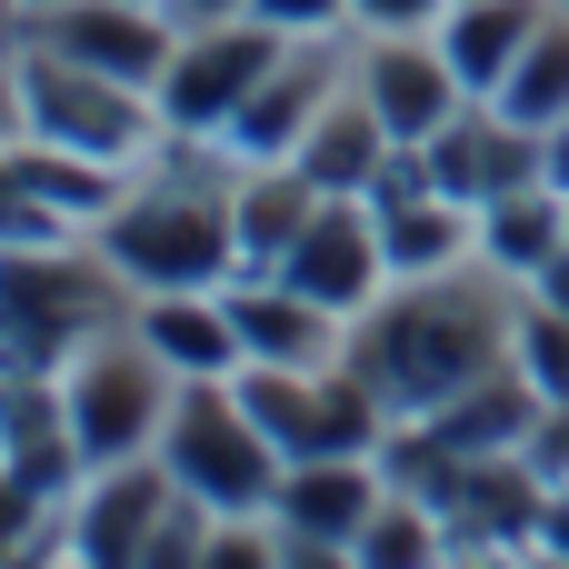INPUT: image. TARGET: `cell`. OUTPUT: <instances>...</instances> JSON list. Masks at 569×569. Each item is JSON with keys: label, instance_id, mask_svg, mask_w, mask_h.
Segmentation results:
<instances>
[{"label": "cell", "instance_id": "83f0119b", "mask_svg": "<svg viewBox=\"0 0 569 569\" xmlns=\"http://www.w3.org/2000/svg\"><path fill=\"white\" fill-rule=\"evenodd\" d=\"M520 290H530V300H550V310H569V240L540 260V270H530V280H520Z\"/></svg>", "mask_w": 569, "mask_h": 569}, {"label": "cell", "instance_id": "52a82bcc", "mask_svg": "<svg viewBox=\"0 0 569 569\" xmlns=\"http://www.w3.org/2000/svg\"><path fill=\"white\" fill-rule=\"evenodd\" d=\"M290 40H300V30H280V20H260V10L180 30V50H170V70H160V120H170V140H220V130L250 110V90L280 70Z\"/></svg>", "mask_w": 569, "mask_h": 569}, {"label": "cell", "instance_id": "3957f363", "mask_svg": "<svg viewBox=\"0 0 569 569\" xmlns=\"http://www.w3.org/2000/svg\"><path fill=\"white\" fill-rule=\"evenodd\" d=\"M110 320H130V280L100 260V240L0 250V370H60Z\"/></svg>", "mask_w": 569, "mask_h": 569}, {"label": "cell", "instance_id": "d6986e66", "mask_svg": "<svg viewBox=\"0 0 569 569\" xmlns=\"http://www.w3.org/2000/svg\"><path fill=\"white\" fill-rule=\"evenodd\" d=\"M320 200H330V190H310L290 160H240V190H230V210H240V270H270V260L310 230Z\"/></svg>", "mask_w": 569, "mask_h": 569}, {"label": "cell", "instance_id": "d4e9b609", "mask_svg": "<svg viewBox=\"0 0 569 569\" xmlns=\"http://www.w3.org/2000/svg\"><path fill=\"white\" fill-rule=\"evenodd\" d=\"M20 50H30V40H0V150L30 140V80H20Z\"/></svg>", "mask_w": 569, "mask_h": 569}, {"label": "cell", "instance_id": "484cf974", "mask_svg": "<svg viewBox=\"0 0 569 569\" xmlns=\"http://www.w3.org/2000/svg\"><path fill=\"white\" fill-rule=\"evenodd\" d=\"M450 0H350V30H430Z\"/></svg>", "mask_w": 569, "mask_h": 569}, {"label": "cell", "instance_id": "9c48e42d", "mask_svg": "<svg viewBox=\"0 0 569 569\" xmlns=\"http://www.w3.org/2000/svg\"><path fill=\"white\" fill-rule=\"evenodd\" d=\"M420 150H430V180H440L450 200H470V210H490V200L550 180V130H530V120L500 110V100H460Z\"/></svg>", "mask_w": 569, "mask_h": 569}, {"label": "cell", "instance_id": "cb8c5ba5", "mask_svg": "<svg viewBox=\"0 0 569 569\" xmlns=\"http://www.w3.org/2000/svg\"><path fill=\"white\" fill-rule=\"evenodd\" d=\"M50 510H60V500H50V490H30V480H20V470L0 460V569H20L30 550H40Z\"/></svg>", "mask_w": 569, "mask_h": 569}, {"label": "cell", "instance_id": "e0dca14e", "mask_svg": "<svg viewBox=\"0 0 569 569\" xmlns=\"http://www.w3.org/2000/svg\"><path fill=\"white\" fill-rule=\"evenodd\" d=\"M540 20H550V0H450L430 30H440L460 90H470V100H500V80L520 70V50H530Z\"/></svg>", "mask_w": 569, "mask_h": 569}, {"label": "cell", "instance_id": "f546056e", "mask_svg": "<svg viewBox=\"0 0 569 569\" xmlns=\"http://www.w3.org/2000/svg\"><path fill=\"white\" fill-rule=\"evenodd\" d=\"M550 190H569V120L550 130Z\"/></svg>", "mask_w": 569, "mask_h": 569}, {"label": "cell", "instance_id": "836d02e7", "mask_svg": "<svg viewBox=\"0 0 569 569\" xmlns=\"http://www.w3.org/2000/svg\"><path fill=\"white\" fill-rule=\"evenodd\" d=\"M560 10H569V0H560Z\"/></svg>", "mask_w": 569, "mask_h": 569}, {"label": "cell", "instance_id": "7c38bea8", "mask_svg": "<svg viewBox=\"0 0 569 569\" xmlns=\"http://www.w3.org/2000/svg\"><path fill=\"white\" fill-rule=\"evenodd\" d=\"M270 270H280L290 290H310L320 310L360 320V310L390 290V250H380V220H370V200H340V190H330V200L310 210V230H300V240H290Z\"/></svg>", "mask_w": 569, "mask_h": 569}, {"label": "cell", "instance_id": "4316f807", "mask_svg": "<svg viewBox=\"0 0 569 569\" xmlns=\"http://www.w3.org/2000/svg\"><path fill=\"white\" fill-rule=\"evenodd\" d=\"M250 10L280 30H350V0H250Z\"/></svg>", "mask_w": 569, "mask_h": 569}, {"label": "cell", "instance_id": "d6a6232c", "mask_svg": "<svg viewBox=\"0 0 569 569\" xmlns=\"http://www.w3.org/2000/svg\"><path fill=\"white\" fill-rule=\"evenodd\" d=\"M160 10H170V0H160Z\"/></svg>", "mask_w": 569, "mask_h": 569}, {"label": "cell", "instance_id": "5bb4252c", "mask_svg": "<svg viewBox=\"0 0 569 569\" xmlns=\"http://www.w3.org/2000/svg\"><path fill=\"white\" fill-rule=\"evenodd\" d=\"M230 320H240V350L250 360H290V370H330L350 360V320L320 310L310 290H290L280 270H230Z\"/></svg>", "mask_w": 569, "mask_h": 569}, {"label": "cell", "instance_id": "7a4b0ae2", "mask_svg": "<svg viewBox=\"0 0 569 569\" xmlns=\"http://www.w3.org/2000/svg\"><path fill=\"white\" fill-rule=\"evenodd\" d=\"M230 190H240V160L220 140H160V160L130 170L120 210L90 240L130 280V300L140 290H220L240 270V210H230Z\"/></svg>", "mask_w": 569, "mask_h": 569}, {"label": "cell", "instance_id": "1f68e13d", "mask_svg": "<svg viewBox=\"0 0 569 569\" xmlns=\"http://www.w3.org/2000/svg\"><path fill=\"white\" fill-rule=\"evenodd\" d=\"M20 10H30V20H40V10H60V0H20Z\"/></svg>", "mask_w": 569, "mask_h": 569}, {"label": "cell", "instance_id": "6da1fadb", "mask_svg": "<svg viewBox=\"0 0 569 569\" xmlns=\"http://www.w3.org/2000/svg\"><path fill=\"white\" fill-rule=\"evenodd\" d=\"M510 330H520V280L490 260H460L430 280H390L350 320V370L380 390L390 420H430L460 390L510 370Z\"/></svg>", "mask_w": 569, "mask_h": 569}, {"label": "cell", "instance_id": "4dcf8cb0", "mask_svg": "<svg viewBox=\"0 0 569 569\" xmlns=\"http://www.w3.org/2000/svg\"><path fill=\"white\" fill-rule=\"evenodd\" d=\"M0 40H30V10L20 0H0Z\"/></svg>", "mask_w": 569, "mask_h": 569}, {"label": "cell", "instance_id": "4fadbf2b", "mask_svg": "<svg viewBox=\"0 0 569 569\" xmlns=\"http://www.w3.org/2000/svg\"><path fill=\"white\" fill-rule=\"evenodd\" d=\"M30 40L60 50V60H80V70H110V80L160 90L170 50H180V20L160 0H60V10L30 20Z\"/></svg>", "mask_w": 569, "mask_h": 569}, {"label": "cell", "instance_id": "603a6c76", "mask_svg": "<svg viewBox=\"0 0 569 569\" xmlns=\"http://www.w3.org/2000/svg\"><path fill=\"white\" fill-rule=\"evenodd\" d=\"M510 370L540 390V410H569V310L520 290V330H510Z\"/></svg>", "mask_w": 569, "mask_h": 569}, {"label": "cell", "instance_id": "5b68a950", "mask_svg": "<svg viewBox=\"0 0 569 569\" xmlns=\"http://www.w3.org/2000/svg\"><path fill=\"white\" fill-rule=\"evenodd\" d=\"M160 460H170V480L190 490V500H210L220 520H240V510H270L280 500V450H270V430L240 410V390L230 380H180V410H170V430H160Z\"/></svg>", "mask_w": 569, "mask_h": 569}, {"label": "cell", "instance_id": "2e32d148", "mask_svg": "<svg viewBox=\"0 0 569 569\" xmlns=\"http://www.w3.org/2000/svg\"><path fill=\"white\" fill-rule=\"evenodd\" d=\"M140 340L180 370V380H230L250 350H240V320H230V290H140L130 300Z\"/></svg>", "mask_w": 569, "mask_h": 569}, {"label": "cell", "instance_id": "ac0fdd59", "mask_svg": "<svg viewBox=\"0 0 569 569\" xmlns=\"http://www.w3.org/2000/svg\"><path fill=\"white\" fill-rule=\"evenodd\" d=\"M370 220H380L390 280H430V270H460V260H480V210H470V200H450V190L370 200Z\"/></svg>", "mask_w": 569, "mask_h": 569}, {"label": "cell", "instance_id": "ffe728a7", "mask_svg": "<svg viewBox=\"0 0 569 569\" xmlns=\"http://www.w3.org/2000/svg\"><path fill=\"white\" fill-rule=\"evenodd\" d=\"M560 240H569V190H550V180H540V190H510V200L480 210V260L510 270V280H530Z\"/></svg>", "mask_w": 569, "mask_h": 569}, {"label": "cell", "instance_id": "ba28073f", "mask_svg": "<svg viewBox=\"0 0 569 569\" xmlns=\"http://www.w3.org/2000/svg\"><path fill=\"white\" fill-rule=\"evenodd\" d=\"M170 500H180V480H170L160 450L80 470V490L60 500L70 510V560L80 569H140L150 540H160V520H170Z\"/></svg>", "mask_w": 569, "mask_h": 569}, {"label": "cell", "instance_id": "f1b7e54d", "mask_svg": "<svg viewBox=\"0 0 569 569\" xmlns=\"http://www.w3.org/2000/svg\"><path fill=\"white\" fill-rule=\"evenodd\" d=\"M240 10H250V0H170L180 30H200V20H240Z\"/></svg>", "mask_w": 569, "mask_h": 569}, {"label": "cell", "instance_id": "30bf717a", "mask_svg": "<svg viewBox=\"0 0 569 569\" xmlns=\"http://www.w3.org/2000/svg\"><path fill=\"white\" fill-rule=\"evenodd\" d=\"M380 490H390L380 460H290L280 470V500H270L290 569H350L360 520L380 510Z\"/></svg>", "mask_w": 569, "mask_h": 569}, {"label": "cell", "instance_id": "9a60e30c", "mask_svg": "<svg viewBox=\"0 0 569 569\" xmlns=\"http://www.w3.org/2000/svg\"><path fill=\"white\" fill-rule=\"evenodd\" d=\"M400 150V130L360 100V80H340L330 90V110L300 130V150H290V170L310 180V190H340V200H370V180H380V160Z\"/></svg>", "mask_w": 569, "mask_h": 569}, {"label": "cell", "instance_id": "44dd1931", "mask_svg": "<svg viewBox=\"0 0 569 569\" xmlns=\"http://www.w3.org/2000/svg\"><path fill=\"white\" fill-rule=\"evenodd\" d=\"M450 560V520H440V500H420V490H380V510L360 520V550H350V569H430Z\"/></svg>", "mask_w": 569, "mask_h": 569}, {"label": "cell", "instance_id": "7402d4cb", "mask_svg": "<svg viewBox=\"0 0 569 569\" xmlns=\"http://www.w3.org/2000/svg\"><path fill=\"white\" fill-rule=\"evenodd\" d=\"M500 110H520L530 130H560V120H569V10H560V0H550V20L530 30L520 70L500 80Z\"/></svg>", "mask_w": 569, "mask_h": 569}, {"label": "cell", "instance_id": "277c9868", "mask_svg": "<svg viewBox=\"0 0 569 569\" xmlns=\"http://www.w3.org/2000/svg\"><path fill=\"white\" fill-rule=\"evenodd\" d=\"M60 400H70V430H80V460H140L160 450L170 410H180V370L140 340V320H110L90 330L70 360H60Z\"/></svg>", "mask_w": 569, "mask_h": 569}, {"label": "cell", "instance_id": "8fae6325", "mask_svg": "<svg viewBox=\"0 0 569 569\" xmlns=\"http://www.w3.org/2000/svg\"><path fill=\"white\" fill-rule=\"evenodd\" d=\"M350 80H360V100L400 140H430L470 100L460 70H450V50H440V30H350Z\"/></svg>", "mask_w": 569, "mask_h": 569}, {"label": "cell", "instance_id": "8992f818", "mask_svg": "<svg viewBox=\"0 0 569 569\" xmlns=\"http://www.w3.org/2000/svg\"><path fill=\"white\" fill-rule=\"evenodd\" d=\"M20 80H30V140H60V150H90V160H120V170L160 160V140H170L160 90H140V80L80 70L40 40L20 50Z\"/></svg>", "mask_w": 569, "mask_h": 569}]
</instances>
